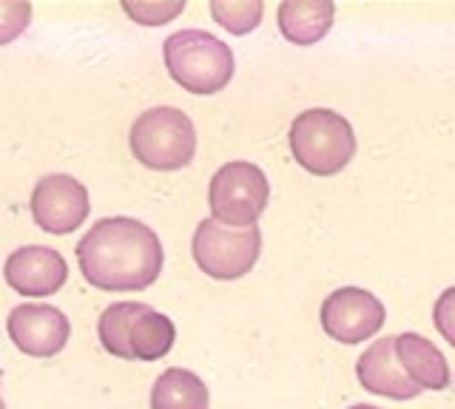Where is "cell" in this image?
<instances>
[{
  "label": "cell",
  "mask_w": 455,
  "mask_h": 409,
  "mask_svg": "<svg viewBox=\"0 0 455 409\" xmlns=\"http://www.w3.org/2000/svg\"><path fill=\"white\" fill-rule=\"evenodd\" d=\"M336 6L331 0H288L279 6V29L296 46H313L333 26Z\"/></svg>",
  "instance_id": "obj_13"
},
{
  "label": "cell",
  "mask_w": 455,
  "mask_h": 409,
  "mask_svg": "<svg viewBox=\"0 0 455 409\" xmlns=\"http://www.w3.org/2000/svg\"><path fill=\"white\" fill-rule=\"evenodd\" d=\"M151 409H208V387L191 370H165L154 381Z\"/></svg>",
  "instance_id": "obj_14"
},
{
  "label": "cell",
  "mask_w": 455,
  "mask_h": 409,
  "mask_svg": "<svg viewBox=\"0 0 455 409\" xmlns=\"http://www.w3.org/2000/svg\"><path fill=\"white\" fill-rule=\"evenodd\" d=\"M291 151L305 171L333 177L355 153L350 122L331 108H310L291 125Z\"/></svg>",
  "instance_id": "obj_3"
},
{
  "label": "cell",
  "mask_w": 455,
  "mask_h": 409,
  "mask_svg": "<svg viewBox=\"0 0 455 409\" xmlns=\"http://www.w3.org/2000/svg\"><path fill=\"white\" fill-rule=\"evenodd\" d=\"M77 264L83 279L97 290H146L163 271V245L146 222L108 216L80 239Z\"/></svg>",
  "instance_id": "obj_1"
},
{
  "label": "cell",
  "mask_w": 455,
  "mask_h": 409,
  "mask_svg": "<svg viewBox=\"0 0 455 409\" xmlns=\"http://www.w3.org/2000/svg\"><path fill=\"white\" fill-rule=\"evenodd\" d=\"M0 409H6V404H4V373H0Z\"/></svg>",
  "instance_id": "obj_21"
},
{
  "label": "cell",
  "mask_w": 455,
  "mask_h": 409,
  "mask_svg": "<svg viewBox=\"0 0 455 409\" xmlns=\"http://www.w3.org/2000/svg\"><path fill=\"white\" fill-rule=\"evenodd\" d=\"M89 191L68 174L43 177L32 191V216L37 228L54 236L77 231L89 216Z\"/></svg>",
  "instance_id": "obj_7"
},
{
  "label": "cell",
  "mask_w": 455,
  "mask_h": 409,
  "mask_svg": "<svg viewBox=\"0 0 455 409\" xmlns=\"http://www.w3.org/2000/svg\"><path fill=\"white\" fill-rule=\"evenodd\" d=\"M350 409H379V406H367V404H359V406H350Z\"/></svg>",
  "instance_id": "obj_22"
},
{
  "label": "cell",
  "mask_w": 455,
  "mask_h": 409,
  "mask_svg": "<svg viewBox=\"0 0 455 409\" xmlns=\"http://www.w3.org/2000/svg\"><path fill=\"white\" fill-rule=\"evenodd\" d=\"M6 327L14 347L32 358H52L57 356L71 333V324L63 310L40 302L18 304L6 319Z\"/></svg>",
  "instance_id": "obj_9"
},
{
  "label": "cell",
  "mask_w": 455,
  "mask_h": 409,
  "mask_svg": "<svg viewBox=\"0 0 455 409\" xmlns=\"http://www.w3.org/2000/svg\"><path fill=\"white\" fill-rule=\"evenodd\" d=\"M132 153L154 171H180L196 153V131L180 108H148L132 125Z\"/></svg>",
  "instance_id": "obj_4"
},
{
  "label": "cell",
  "mask_w": 455,
  "mask_h": 409,
  "mask_svg": "<svg viewBox=\"0 0 455 409\" xmlns=\"http://www.w3.org/2000/svg\"><path fill=\"white\" fill-rule=\"evenodd\" d=\"M433 321H435L438 333L444 335V342H450L455 347V287L438 295L435 310H433Z\"/></svg>",
  "instance_id": "obj_20"
},
{
  "label": "cell",
  "mask_w": 455,
  "mask_h": 409,
  "mask_svg": "<svg viewBox=\"0 0 455 409\" xmlns=\"http://www.w3.org/2000/svg\"><path fill=\"white\" fill-rule=\"evenodd\" d=\"M182 9H185L182 0H174V4H132V0H125L123 4L125 15L142 26H163L171 18H177Z\"/></svg>",
  "instance_id": "obj_19"
},
{
  "label": "cell",
  "mask_w": 455,
  "mask_h": 409,
  "mask_svg": "<svg viewBox=\"0 0 455 409\" xmlns=\"http://www.w3.org/2000/svg\"><path fill=\"white\" fill-rule=\"evenodd\" d=\"M132 356L134 361H156L163 358L165 352L174 347L177 342V330H174V321L168 316L156 313V310H146L132 327Z\"/></svg>",
  "instance_id": "obj_16"
},
{
  "label": "cell",
  "mask_w": 455,
  "mask_h": 409,
  "mask_svg": "<svg viewBox=\"0 0 455 409\" xmlns=\"http://www.w3.org/2000/svg\"><path fill=\"white\" fill-rule=\"evenodd\" d=\"M168 75L191 94H217L234 77V51L203 29L174 32L163 46Z\"/></svg>",
  "instance_id": "obj_2"
},
{
  "label": "cell",
  "mask_w": 455,
  "mask_h": 409,
  "mask_svg": "<svg viewBox=\"0 0 455 409\" xmlns=\"http://www.w3.org/2000/svg\"><path fill=\"white\" fill-rule=\"evenodd\" d=\"M194 262L211 279H242L259 259L262 233L259 228H228L217 219H203L194 231Z\"/></svg>",
  "instance_id": "obj_5"
},
{
  "label": "cell",
  "mask_w": 455,
  "mask_h": 409,
  "mask_svg": "<svg viewBox=\"0 0 455 409\" xmlns=\"http://www.w3.org/2000/svg\"><path fill=\"white\" fill-rule=\"evenodd\" d=\"M355 375H359L364 389L384 395V398L407 401L421 392V387L404 373V366L395 358V338H381V342L370 344L355 364Z\"/></svg>",
  "instance_id": "obj_11"
},
{
  "label": "cell",
  "mask_w": 455,
  "mask_h": 409,
  "mask_svg": "<svg viewBox=\"0 0 455 409\" xmlns=\"http://www.w3.org/2000/svg\"><path fill=\"white\" fill-rule=\"evenodd\" d=\"M4 276H6V285L14 293L37 299V295H52L66 285L68 267H66V259L54 248L28 245V248L14 250L6 259Z\"/></svg>",
  "instance_id": "obj_10"
},
{
  "label": "cell",
  "mask_w": 455,
  "mask_h": 409,
  "mask_svg": "<svg viewBox=\"0 0 455 409\" xmlns=\"http://www.w3.org/2000/svg\"><path fill=\"white\" fill-rule=\"evenodd\" d=\"M211 15L231 35H248L262 23L265 4L262 0H213Z\"/></svg>",
  "instance_id": "obj_17"
},
{
  "label": "cell",
  "mask_w": 455,
  "mask_h": 409,
  "mask_svg": "<svg viewBox=\"0 0 455 409\" xmlns=\"http://www.w3.org/2000/svg\"><path fill=\"white\" fill-rule=\"evenodd\" d=\"M32 23V4L23 0H0V46L18 40Z\"/></svg>",
  "instance_id": "obj_18"
},
{
  "label": "cell",
  "mask_w": 455,
  "mask_h": 409,
  "mask_svg": "<svg viewBox=\"0 0 455 409\" xmlns=\"http://www.w3.org/2000/svg\"><path fill=\"white\" fill-rule=\"evenodd\" d=\"M270 185L262 168L251 162H228L211 179V214L228 228H251L267 208Z\"/></svg>",
  "instance_id": "obj_6"
},
{
  "label": "cell",
  "mask_w": 455,
  "mask_h": 409,
  "mask_svg": "<svg viewBox=\"0 0 455 409\" xmlns=\"http://www.w3.org/2000/svg\"><path fill=\"white\" fill-rule=\"evenodd\" d=\"M395 358L404 366V373L424 389H447L450 387V366L441 350L427 342L419 333L395 335Z\"/></svg>",
  "instance_id": "obj_12"
},
{
  "label": "cell",
  "mask_w": 455,
  "mask_h": 409,
  "mask_svg": "<svg viewBox=\"0 0 455 409\" xmlns=\"http://www.w3.org/2000/svg\"><path fill=\"white\" fill-rule=\"evenodd\" d=\"M384 324V304L362 287H341L322 304V327L341 344H359Z\"/></svg>",
  "instance_id": "obj_8"
},
{
  "label": "cell",
  "mask_w": 455,
  "mask_h": 409,
  "mask_svg": "<svg viewBox=\"0 0 455 409\" xmlns=\"http://www.w3.org/2000/svg\"><path fill=\"white\" fill-rule=\"evenodd\" d=\"M148 304H140V302H117L106 307V313L100 316L97 321V335H100V344H103L106 352L125 361H134L132 356V327L134 321L146 313Z\"/></svg>",
  "instance_id": "obj_15"
}]
</instances>
